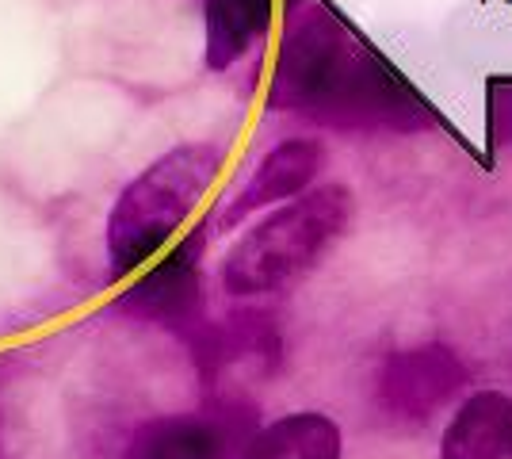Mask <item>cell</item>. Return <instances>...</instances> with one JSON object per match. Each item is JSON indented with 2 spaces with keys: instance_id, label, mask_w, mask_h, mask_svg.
Listing matches in <instances>:
<instances>
[{
  "instance_id": "1",
  "label": "cell",
  "mask_w": 512,
  "mask_h": 459,
  "mask_svg": "<svg viewBox=\"0 0 512 459\" xmlns=\"http://www.w3.org/2000/svg\"><path fill=\"white\" fill-rule=\"evenodd\" d=\"M268 108L337 131L413 134L436 123L402 73L321 4L287 27L268 81Z\"/></svg>"
},
{
  "instance_id": "2",
  "label": "cell",
  "mask_w": 512,
  "mask_h": 459,
  "mask_svg": "<svg viewBox=\"0 0 512 459\" xmlns=\"http://www.w3.org/2000/svg\"><path fill=\"white\" fill-rule=\"evenodd\" d=\"M226 153L211 142H184L150 161L111 203L104 238L111 280H130L150 268L203 207L222 173Z\"/></svg>"
},
{
  "instance_id": "3",
  "label": "cell",
  "mask_w": 512,
  "mask_h": 459,
  "mask_svg": "<svg viewBox=\"0 0 512 459\" xmlns=\"http://www.w3.org/2000/svg\"><path fill=\"white\" fill-rule=\"evenodd\" d=\"M352 211L356 203L344 184H318L306 196L268 211L230 245L222 261V287L237 299L295 287L348 234Z\"/></svg>"
},
{
  "instance_id": "4",
  "label": "cell",
  "mask_w": 512,
  "mask_h": 459,
  "mask_svg": "<svg viewBox=\"0 0 512 459\" xmlns=\"http://www.w3.org/2000/svg\"><path fill=\"white\" fill-rule=\"evenodd\" d=\"M203 249H207V230L195 226L192 234L172 241L150 268H142V276H134V284L119 291L115 306L165 326L192 322L203 303Z\"/></svg>"
},
{
  "instance_id": "5",
  "label": "cell",
  "mask_w": 512,
  "mask_h": 459,
  "mask_svg": "<svg viewBox=\"0 0 512 459\" xmlns=\"http://www.w3.org/2000/svg\"><path fill=\"white\" fill-rule=\"evenodd\" d=\"M329 161V153L318 138H287L260 157L253 176L237 188L230 207L222 211V226H237L256 211H276L291 199L318 188V176Z\"/></svg>"
},
{
  "instance_id": "6",
  "label": "cell",
  "mask_w": 512,
  "mask_h": 459,
  "mask_svg": "<svg viewBox=\"0 0 512 459\" xmlns=\"http://www.w3.org/2000/svg\"><path fill=\"white\" fill-rule=\"evenodd\" d=\"M440 459H512V394H470L444 429Z\"/></svg>"
},
{
  "instance_id": "7",
  "label": "cell",
  "mask_w": 512,
  "mask_h": 459,
  "mask_svg": "<svg viewBox=\"0 0 512 459\" xmlns=\"http://www.w3.org/2000/svg\"><path fill=\"white\" fill-rule=\"evenodd\" d=\"M123 459H234V433L218 417H157L130 437Z\"/></svg>"
},
{
  "instance_id": "8",
  "label": "cell",
  "mask_w": 512,
  "mask_h": 459,
  "mask_svg": "<svg viewBox=\"0 0 512 459\" xmlns=\"http://www.w3.org/2000/svg\"><path fill=\"white\" fill-rule=\"evenodd\" d=\"M272 16H276V0H203L207 69L226 73L230 66H237L253 50V43L268 35Z\"/></svg>"
},
{
  "instance_id": "9",
  "label": "cell",
  "mask_w": 512,
  "mask_h": 459,
  "mask_svg": "<svg viewBox=\"0 0 512 459\" xmlns=\"http://www.w3.org/2000/svg\"><path fill=\"white\" fill-rule=\"evenodd\" d=\"M341 429L318 410L287 414L245 440L241 459H341Z\"/></svg>"
},
{
  "instance_id": "10",
  "label": "cell",
  "mask_w": 512,
  "mask_h": 459,
  "mask_svg": "<svg viewBox=\"0 0 512 459\" xmlns=\"http://www.w3.org/2000/svg\"><path fill=\"white\" fill-rule=\"evenodd\" d=\"M486 123H490V146H512V81H490L486 92Z\"/></svg>"
},
{
  "instance_id": "11",
  "label": "cell",
  "mask_w": 512,
  "mask_h": 459,
  "mask_svg": "<svg viewBox=\"0 0 512 459\" xmlns=\"http://www.w3.org/2000/svg\"><path fill=\"white\" fill-rule=\"evenodd\" d=\"M295 4H302V0H287V8H295Z\"/></svg>"
}]
</instances>
